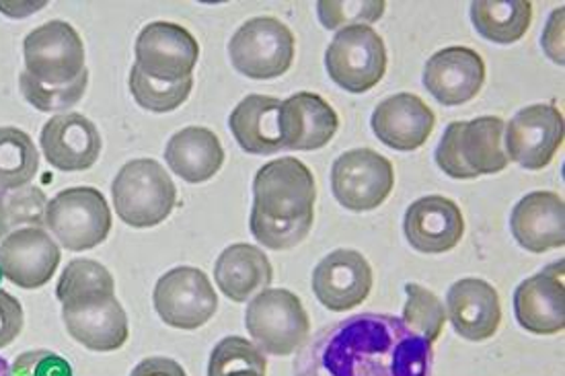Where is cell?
Wrapping results in <instances>:
<instances>
[{
	"mask_svg": "<svg viewBox=\"0 0 565 376\" xmlns=\"http://www.w3.org/2000/svg\"><path fill=\"white\" fill-rule=\"evenodd\" d=\"M431 344L402 319L350 316L317 335L295 376H430Z\"/></svg>",
	"mask_w": 565,
	"mask_h": 376,
	"instance_id": "1",
	"label": "cell"
},
{
	"mask_svg": "<svg viewBox=\"0 0 565 376\" xmlns=\"http://www.w3.org/2000/svg\"><path fill=\"white\" fill-rule=\"evenodd\" d=\"M56 297L62 302L66 332L93 352H116L128 342V315L116 299V282L95 259H73L60 276Z\"/></svg>",
	"mask_w": 565,
	"mask_h": 376,
	"instance_id": "2",
	"label": "cell"
},
{
	"mask_svg": "<svg viewBox=\"0 0 565 376\" xmlns=\"http://www.w3.org/2000/svg\"><path fill=\"white\" fill-rule=\"evenodd\" d=\"M502 118L483 116L471 121H450L436 149V165L452 180H476L507 169Z\"/></svg>",
	"mask_w": 565,
	"mask_h": 376,
	"instance_id": "3",
	"label": "cell"
},
{
	"mask_svg": "<svg viewBox=\"0 0 565 376\" xmlns=\"http://www.w3.org/2000/svg\"><path fill=\"white\" fill-rule=\"evenodd\" d=\"M114 208L121 223L152 228L164 223L178 204V187L154 159H135L121 166L111 183Z\"/></svg>",
	"mask_w": 565,
	"mask_h": 376,
	"instance_id": "4",
	"label": "cell"
},
{
	"mask_svg": "<svg viewBox=\"0 0 565 376\" xmlns=\"http://www.w3.org/2000/svg\"><path fill=\"white\" fill-rule=\"evenodd\" d=\"M245 327L255 346L271 356H290L311 337L309 313L286 288H266L255 294L245 313Z\"/></svg>",
	"mask_w": 565,
	"mask_h": 376,
	"instance_id": "5",
	"label": "cell"
},
{
	"mask_svg": "<svg viewBox=\"0 0 565 376\" xmlns=\"http://www.w3.org/2000/svg\"><path fill=\"white\" fill-rule=\"evenodd\" d=\"M114 216L95 187H68L47 202L45 226L68 251H89L109 237Z\"/></svg>",
	"mask_w": 565,
	"mask_h": 376,
	"instance_id": "6",
	"label": "cell"
},
{
	"mask_svg": "<svg viewBox=\"0 0 565 376\" xmlns=\"http://www.w3.org/2000/svg\"><path fill=\"white\" fill-rule=\"evenodd\" d=\"M295 33L276 17L245 21L228 44L233 66L252 80H271L286 75L295 62Z\"/></svg>",
	"mask_w": 565,
	"mask_h": 376,
	"instance_id": "7",
	"label": "cell"
},
{
	"mask_svg": "<svg viewBox=\"0 0 565 376\" xmlns=\"http://www.w3.org/2000/svg\"><path fill=\"white\" fill-rule=\"evenodd\" d=\"M387 47L379 31L369 25L343 28L326 52L328 75L340 89L366 93L387 73Z\"/></svg>",
	"mask_w": 565,
	"mask_h": 376,
	"instance_id": "8",
	"label": "cell"
},
{
	"mask_svg": "<svg viewBox=\"0 0 565 376\" xmlns=\"http://www.w3.org/2000/svg\"><path fill=\"white\" fill-rule=\"evenodd\" d=\"M317 185L311 169L295 157L269 161L254 180V211L274 221L315 214Z\"/></svg>",
	"mask_w": 565,
	"mask_h": 376,
	"instance_id": "9",
	"label": "cell"
},
{
	"mask_svg": "<svg viewBox=\"0 0 565 376\" xmlns=\"http://www.w3.org/2000/svg\"><path fill=\"white\" fill-rule=\"evenodd\" d=\"M395 187V169L372 149L343 152L331 166V190L345 211H376Z\"/></svg>",
	"mask_w": 565,
	"mask_h": 376,
	"instance_id": "10",
	"label": "cell"
},
{
	"mask_svg": "<svg viewBox=\"0 0 565 376\" xmlns=\"http://www.w3.org/2000/svg\"><path fill=\"white\" fill-rule=\"evenodd\" d=\"M154 311L164 325L183 332H194L216 315L218 294L209 276L198 268H173L167 271L152 294Z\"/></svg>",
	"mask_w": 565,
	"mask_h": 376,
	"instance_id": "11",
	"label": "cell"
},
{
	"mask_svg": "<svg viewBox=\"0 0 565 376\" xmlns=\"http://www.w3.org/2000/svg\"><path fill=\"white\" fill-rule=\"evenodd\" d=\"M25 73L47 87L73 83L87 71L85 44L66 21H50L31 31L23 42Z\"/></svg>",
	"mask_w": 565,
	"mask_h": 376,
	"instance_id": "12",
	"label": "cell"
},
{
	"mask_svg": "<svg viewBox=\"0 0 565 376\" xmlns=\"http://www.w3.org/2000/svg\"><path fill=\"white\" fill-rule=\"evenodd\" d=\"M136 66L157 80L179 83L192 78L200 61V44L192 31L169 21H154L138 33Z\"/></svg>",
	"mask_w": 565,
	"mask_h": 376,
	"instance_id": "13",
	"label": "cell"
},
{
	"mask_svg": "<svg viewBox=\"0 0 565 376\" xmlns=\"http://www.w3.org/2000/svg\"><path fill=\"white\" fill-rule=\"evenodd\" d=\"M508 161L529 171L545 169L564 144V114L553 104H536L521 109L504 130Z\"/></svg>",
	"mask_w": 565,
	"mask_h": 376,
	"instance_id": "14",
	"label": "cell"
},
{
	"mask_svg": "<svg viewBox=\"0 0 565 376\" xmlns=\"http://www.w3.org/2000/svg\"><path fill=\"white\" fill-rule=\"evenodd\" d=\"M311 284L315 297L329 311H352L371 294V264L354 249H338L319 261Z\"/></svg>",
	"mask_w": 565,
	"mask_h": 376,
	"instance_id": "15",
	"label": "cell"
},
{
	"mask_svg": "<svg viewBox=\"0 0 565 376\" xmlns=\"http://www.w3.org/2000/svg\"><path fill=\"white\" fill-rule=\"evenodd\" d=\"M60 257V245L45 228H21L0 243V270L25 290L45 287L58 270Z\"/></svg>",
	"mask_w": 565,
	"mask_h": 376,
	"instance_id": "16",
	"label": "cell"
},
{
	"mask_svg": "<svg viewBox=\"0 0 565 376\" xmlns=\"http://www.w3.org/2000/svg\"><path fill=\"white\" fill-rule=\"evenodd\" d=\"M486 83V62L473 47L450 45L436 52L424 66V87L443 106L476 99Z\"/></svg>",
	"mask_w": 565,
	"mask_h": 376,
	"instance_id": "17",
	"label": "cell"
},
{
	"mask_svg": "<svg viewBox=\"0 0 565 376\" xmlns=\"http://www.w3.org/2000/svg\"><path fill=\"white\" fill-rule=\"evenodd\" d=\"M564 259L526 278L514 292V315L526 332L555 335L565 330Z\"/></svg>",
	"mask_w": 565,
	"mask_h": 376,
	"instance_id": "18",
	"label": "cell"
},
{
	"mask_svg": "<svg viewBox=\"0 0 565 376\" xmlns=\"http://www.w3.org/2000/svg\"><path fill=\"white\" fill-rule=\"evenodd\" d=\"M278 128L282 149L319 151L338 135L340 118L321 95L300 90L280 104Z\"/></svg>",
	"mask_w": 565,
	"mask_h": 376,
	"instance_id": "19",
	"label": "cell"
},
{
	"mask_svg": "<svg viewBox=\"0 0 565 376\" xmlns=\"http://www.w3.org/2000/svg\"><path fill=\"white\" fill-rule=\"evenodd\" d=\"M40 147L54 169L66 173L87 171L102 154V135L83 114H58L45 121Z\"/></svg>",
	"mask_w": 565,
	"mask_h": 376,
	"instance_id": "20",
	"label": "cell"
},
{
	"mask_svg": "<svg viewBox=\"0 0 565 376\" xmlns=\"http://www.w3.org/2000/svg\"><path fill=\"white\" fill-rule=\"evenodd\" d=\"M403 233L416 251L438 256L461 243L465 218L461 208L448 197H419L405 212Z\"/></svg>",
	"mask_w": 565,
	"mask_h": 376,
	"instance_id": "21",
	"label": "cell"
},
{
	"mask_svg": "<svg viewBox=\"0 0 565 376\" xmlns=\"http://www.w3.org/2000/svg\"><path fill=\"white\" fill-rule=\"evenodd\" d=\"M371 126L374 136L388 149L412 152L428 142L436 116L422 97L397 93L376 106Z\"/></svg>",
	"mask_w": 565,
	"mask_h": 376,
	"instance_id": "22",
	"label": "cell"
},
{
	"mask_svg": "<svg viewBox=\"0 0 565 376\" xmlns=\"http://www.w3.org/2000/svg\"><path fill=\"white\" fill-rule=\"evenodd\" d=\"M447 316L462 340L486 342L502 323L500 294L481 278H461L448 290Z\"/></svg>",
	"mask_w": 565,
	"mask_h": 376,
	"instance_id": "23",
	"label": "cell"
},
{
	"mask_svg": "<svg viewBox=\"0 0 565 376\" xmlns=\"http://www.w3.org/2000/svg\"><path fill=\"white\" fill-rule=\"evenodd\" d=\"M516 243L531 254H545L565 245L564 197L555 192H533L522 197L510 216Z\"/></svg>",
	"mask_w": 565,
	"mask_h": 376,
	"instance_id": "24",
	"label": "cell"
},
{
	"mask_svg": "<svg viewBox=\"0 0 565 376\" xmlns=\"http://www.w3.org/2000/svg\"><path fill=\"white\" fill-rule=\"evenodd\" d=\"M164 161L181 180L206 183L223 169V142L209 128L188 126L167 142Z\"/></svg>",
	"mask_w": 565,
	"mask_h": 376,
	"instance_id": "25",
	"label": "cell"
},
{
	"mask_svg": "<svg viewBox=\"0 0 565 376\" xmlns=\"http://www.w3.org/2000/svg\"><path fill=\"white\" fill-rule=\"evenodd\" d=\"M214 280L226 299L247 302L274 280V270L268 256L247 243H235L226 247L216 259Z\"/></svg>",
	"mask_w": 565,
	"mask_h": 376,
	"instance_id": "26",
	"label": "cell"
},
{
	"mask_svg": "<svg viewBox=\"0 0 565 376\" xmlns=\"http://www.w3.org/2000/svg\"><path fill=\"white\" fill-rule=\"evenodd\" d=\"M280 101L269 95H249L238 104L228 126L238 147L249 154H274L282 151L278 128Z\"/></svg>",
	"mask_w": 565,
	"mask_h": 376,
	"instance_id": "27",
	"label": "cell"
},
{
	"mask_svg": "<svg viewBox=\"0 0 565 376\" xmlns=\"http://www.w3.org/2000/svg\"><path fill=\"white\" fill-rule=\"evenodd\" d=\"M533 21V4L526 0H479L471 4L477 33L493 44H514L526 35Z\"/></svg>",
	"mask_w": 565,
	"mask_h": 376,
	"instance_id": "28",
	"label": "cell"
},
{
	"mask_svg": "<svg viewBox=\"0 0 565 376\" xmlns=\"http://www.w3.org/2000/svg\"><path fill=\"white\" fill-rule=\"evenodd\" d=\"M40 169V152L31 136L13 126L0 128V190L30 185Z\"/></svg>",
	"mask_w": 565,
	"mask_h": 376,
	"instance_id": "29",
	"label": "cell"
},
{
	"mask_svg": "<svg viewBox=\"0 0 565 376\" xmlns=\"http://www.w3.org/2000/svg\"><path fill=\"white\" fill-rule=\"evenodd\" d=\"M47 197L35 185L0 190V239L21 228H44Z\"/></svg>",
	"mask_w": 565,
	"mask_h": 376,
	"instance_id": "30",
	"label": "cell"
},
{
	"mask_svg": "<svg viewBox=\"0 0 565 376\" xmlns=\"http://www.w3.org/2000/svg\"><path fill=\"white\" fill-rule=\"evenodd\" d=\"M268 362L259 347L245 337L231 335L212 350L209 376H266Z\"/></svg>",
	"mask_w": 565,
	"mask_h": 376,
	"instance_id": "31",
	"label": "cell"
},
{
	"mask_svg": "<svg viewBox=\"0 0 565 376\" xmlns=\"http://www.w3.org/2000/svg\"><path fill=\"white\" fill-rule=\"evenodd\" d=\"M407 292V302L403 307V325L409 332L422 335L428 344H434L445 330L447 323V311L440 299L428 290L419 287L416 282L405 284Z\"/></svg>",
	"mask_w": 565,
	"mask_h": 376,
	"instance_id": "32",
	"label": "cell"
},
{
	"mask_svg": "<svg viewBox=\"0 0 565 376\" xmlns=\"http://www.w3.org/2000/svg\"><path fill=\"white\" fill-rule=\"evenodd\" d=\"M128 85L136 104L142 109L152 114H169L188 101L190 93L194 89V76L179 83H164L145 75L135 64Z\"/></svg>",
	"mask_w": 565,
	"mask_h": 376,
	"instance_id": "33",
	"label": "cell"
},
{
	"mask_svg": "<svg viewBox=\"0 0 565 376\" xmlns=\"http://www.w3.org/2000/svg\"><path fill=\"white\" fill-rule=\"evenodd\" d=\"M87 87H89V71H85L73 83H66L60 87H47L44 83H38L25 71L19 76V89L25 97V101L40 111L56 114V116L60 111L75 107L87 93Z\"/></svg>",
	"mask_w": 565,
	"mask_h": 376,
	"instance_id": "34",
	"label": "cell"
},
{
	"mask_svg": "<svg viewBox=\"0 0 565 376\" xmlns=\"http://www.w3.org/2000/svg\"><path fill=\"white\" fill-rule=\"evenodd\" d=\"M312 221H315V214L297 218V221H274L259 212L252 211L249 226H252L255 241L262 243L264 247L274 249V251H286V249L297 247L309 237Z\"/></svg>",
	"mask_w": 565,
	"mask_h": 376,
	"instance_id": "35",
	"label": "cell"
},
{
	"mask_svg": "<svg viewBox=\"0 0 565 376\" xmlns=\"http://www.w3.org/2000/svg\"><path fill=\"white\" fill-rule=\"evenodd\" d=\"M385 0H345V2H317V15L323 28L343 30L352 25L376 23L385 15Z\"/></svg>",
	"mask_w": 565,
	"mask_h": 376,
	"instance_id": "36",
	"label": "cell"
},
{
	"mask_svg": "<svg viewBox=\"0 0 565 376\" xmlns=\"http://www.w3.org/2000/svg\"><path fill=\"white\" fill-rule=\"evenodd\" d=\"M11 376H75L66 358L50 350H30L17 356Z\"/></svg>",
	"mask_w": 565,
	"mask_h": 376,
	"instance_id": "37",
	"label": "cell"
},
{
	"mask_svg": "<svg viewBox=\"0 0 565 376\" xmlns=\"http://www.w3.org/2000/svg\"><path fill=\"white\" fill-rule=\"evenodd\" d=\"M23 307L17 297L0 288V347L11 346L23 332Z\"/></svg>",
	"mask_w": 565,
	"mask_h": 376,
	"instance_id": "38",
	"label": "cell"
},
{
	"mask_svg": "<svg viewBox=\"0 0 565 376\" xmlns=\"http://www.w3.org/2000/svg\"><path fill=\"white\" fill-rule=\"evenodd\" d=\"M541 42L551 61L564 66V7L551 13L547 30L543 31Z\"/></svg>",
	"mask_w": 565,
	"mask_h": 376,
	"instance_id": "39",
	"label": "cell"
},
{
	"mask_svg": "<svg viewBox=\"0 0 565 376\" xmlns=\"http://www.w3.org/2000/svg\"><path fill=\"white\" fill-rule=\"evenodd\" d=\"M130 376H188V373L179 362L154 356L140 362Z\"/></svg>",
	"mask_w": 565,
	"mask_h": 376,
	"instance_id": "40",
	"label": "cell"
},
{
	"mask_svg": "<svg viewBox=\"0 0 565 376\" xmlns=\"http://www.w3.org/2000/svg\"><path fill=\"white\" fill-rule=\"evenodd\" d=\"M45 2H25V4H9V2H0V11H4L7 15L13 17V19H23V17H30L31 11H38V9H44Z\"/></svg>",
	"mask_w": 565,
	"mask_h": 376,
	"instance_id": "41",
	"label": "cell"
},
{
	"mask_svg": "<svg viewBox=\"0 0 565 376\" xmlns=\"http://www.w3.org/2000/svg\"><path fill=\"white\" fill-rule=\"evenodd\" d=\"M0 376H11V368L4 358H0Z\"/></svg>",
	"mask_w": 565,
	"mask_h": 376,
	"instance_id": "42",
	"label": "cell"
},
{
	"mask_svg": "<svg viewBox=\"0 0 565 376\" xmlns=\"http://www.w3.org/2000/svg\"><path fill=\"white\" fill-rule=\"evenodd\" d=\"M2 280H4V273H2V270H0V284H2Z\"/></svg>",
	"mask_w": 565,
	"mask_h": 376,
	"instance_id": "43",
	"label": "cell"
}]
</instances>
